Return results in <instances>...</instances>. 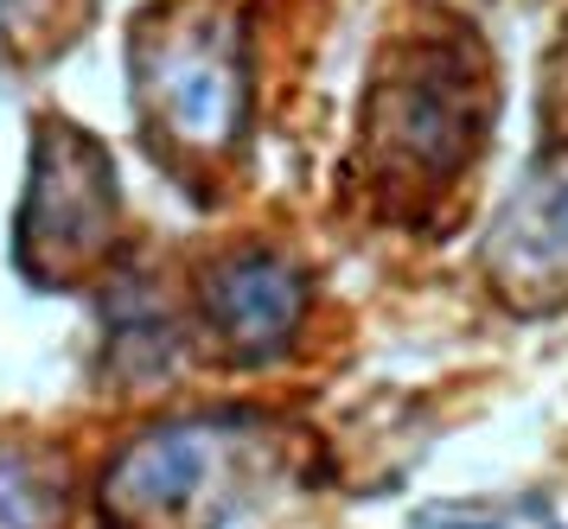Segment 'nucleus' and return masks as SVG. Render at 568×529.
Returning <instances> with one entry per match:
<instances>
[{
  "instance_id": "nucleus-1",
  "label": "nucleus",
  "mask_w": 568,
  "mask_h": 529,
  "mask_svg": "<svg viewBox=\"0 0 568 529\" xmlns=\"http://www.w3.org/2000/svg\"><path fill=\"white\" fill-rule=\"evenodd\" d=\"M217 306L231 313L236 338H262V332H282L294 313V281L275 275L268 262H236L231 281H217Z\"/></svg>"
},
{
  "instance_id": "nucleus-2",
  "label": "nucleus",
  "mask_w": 568,
  "mask_h": 529,
  "mask_svg": "<svg viewBox=\"0 0 568 529\" xmlns=\"http://www.w3.org/2000/svg\"><path fill=\"white\" fill-rule=\"evenodd\" d=\"M517 250L568 262V173L556 185H530V199L517 204Z\"/></svg>"
}]
</instances>
